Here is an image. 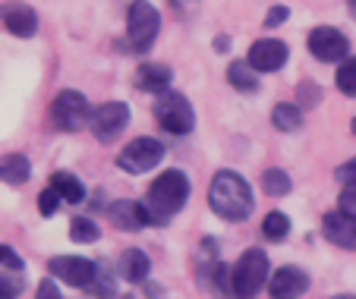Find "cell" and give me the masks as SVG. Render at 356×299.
I'll return each mask as SVG.
<instances>
[{
    "label": "cell",
    "mask_w": 356,
    "mask_h": 299,
    "mask_svg": "<svg viewBox=\"0 0 356 299\" xmlns=\"http://www.w3.org/2000/svg\"><path fill=\"white\" fill-rule=\"evenodd\" d=\"M209 208L218 218L230 220V224H240L252 214L256 199H252V189L249 183L234 170H218L209 183Z\"/></svg>",
    "instance_id": "6da1fadb"
},
{
    "label": "cell",
    "mask_w": 356,
    "mask_h": 299,
    "mask_svg": "<svg viewBox=\"0 0 356 299\" xmlns=\"http://www.w3.org/2000/svg\"><path fill=\"white\" fill-rule=\"evenodd\" d=\"M189 199V177L183 170H164L161 177L148 186L145 199H142V205H145L148 211V224L152 227H164L174 214L183 211V205H186Z\"/></svg>",
    "instance_id": "7a4b0ae2"
},
{
    "label": "cell",
    "mask_w": 356,
    "mask_h": 299,
    "mask_svg": "<svg viewBox=\"0 0 356 299\" xmlns=\"http://www.w3.org/2000/svg\"><path fill=\"white\" fill-rule=\"evenodd\" d=\"M271 280L268 255L262 249H246L230 268V296L234 299H256Z\"/></svg>",
    "instance_id": "3957f363"
},
{
    "label": "cell",
    "mask_w": 356,
    "mask_h": 299,
    "mask_svg": "<svg viewBox=\"0 0 356 299\" xmlns=\"http://www.w3.org/2000/svg\"><path fill=\"white\" fill-rule=\"evenodd\" d=\"M95 111L88 107V98L76 88H63L60 95L54 98L51 104V120H54V127L63 129V133H79L92 123Z\"/></svg>",
    "instance_id": "277c9868"
},
{
    "label": "cell",
    "mask_w": 356,
    "mask_h": 299,
    "mask_svg": "<svg viewBox=\"0 0 356 299\" xmlns=\"http://www.w3.org/2000/svg\"><path fill=\"white\" fill-rule=\"evenodd\" d=\"M158 32H161V16L148 0H133L127 10V38L133 45V51L145 54L155 45Z\"/></svg>",
    "instance_id": "5b68a950"
},
{
    "label": "cell",
    "mask_w": 356,
    "mask_h": 299,
    "mask_svg": "<svg viewBox=\"0 0 356 299\" xmlns=\"http://www.w3.org/2000/svg\"><path fill=\"white\" fill-rule=\"evenodd\" d=\"M155 117L168 133L174 136H186L195 127V111L180 92H161L155 101Z\"/></svg>",
    "instance_id": "8992f818"
},
{
    "label": "cell",
    "mask_w": 356,
    "mask_h": 299,
    "mask_svg": "<svg viewBox=\"0 0 356 299\" xmlns=\"http://www.w3.org/2000/svg\"><path fill=\"white\" fill-rule=\"evenodd\" d=\"M161 161H164V145L158 139H148V136L133 139L117 154V167L127 173H148V170H155Z\"/></svg>",
    "instance_id": "52a82bcc"
},
{
    "label": "cell",
    "mask_w": 356,
    "mask_h": 299,
    "mask_svg": "<svg viewBox=\"0 0 356 299\" xmlns=\"http://www.w3.org/2000/svg\"><path fill=\"white\" fill-rule=\"evenodd\" d=\"M306 45H309L312 57L322 60V63H343V60L350 57L347 35L331 29V26H316L309 32V38H306Z\"/></svg>",
    "instance_id": "ba28073f"
},
{
    "label": "cell",
    "mask_w": 356,
    "mask_h": 299,
    "mask_svg": "<svg viewBox=\"0 0 356 299\" xmlns=\"http://www.w3.org/2000/svg\"><path fill=\"white\" fill-rule=\"evenodd\" d=\"M47 271H51V277L63 280V284L88 290L95 274H98V261H88L82 255H57V259L47 261Z\"/></svg>",
    "instance_id": "9c48e42d"
},
{
    "label": "cell",
    "mask_w": 356,
    "mask_h": 299,
    "mask_svg": "<svg viewBox=\"0 0 356 299\" xmlns=\"http://www.w3.org/2000/svg\"><path fill=\"white\" fill-rule=\"evenodd\" d=\"M127 127H129V107L123 104V101L101 104L92 117V133L98 142H114Z\"/></svg>",
    "instance_id": "30bf717a"
},
{
    "label": "cell",
    "mask_w": 356,
    "mask_h": 299,
    "mask_svg": "<svg viewBox=\"0 0 356 299\" xmlns=\"http://www.w3.org/2000/svg\"><path fill=\"white\" fill-rule=\"evenodd\" d=\"M26 290V265L13 246L0 249V299H19Z\"/></svg>",
    "instance_id": "8fae6325"
},
{
    "label": "cell",
    "mask_w": 356,
    "mask_h": 299,
    "mask_svg": "<svg viewBox=\"0 0 356 299\" xmlns=\"http://www.w3.org/2000/svg\"><path fill=\"white\" fill-rule=\"evenodd\" d=\"M290 51L284 41L277 38H262L256 41V45L249 47V67L256 70V73H277V70H284V63H287Z\"/></svg>",
    "instance_id": "7c38bea8"
},
{
    "label": "cell",
    "mask_w": 356,
    "mask_h": 299,
    "mask_svg": "<svg viewBox=\"0 0 356 299\" xmlns=\"http://www.w3.org/2000/svg\"><path fill=\"white\" fill-rule=\"evenodd\" d=\"M309 290V274L296 265H284L271 274L268 280V296L271 299H300Z\"/></svg>",
    "instance_id": "4fadbf2b"
},
{
    "label": "cell",
    "mask_w": 356,
    "mask_h": 299,
    "mask_svg": "<svg viewBox=\"0 0 356 299\" xmlns=\"http://www.w3.org/2000/svg\"><path fill=\"white\" fill-rule=\"evenodd\" d=\"M322 233L331 246L356 252V218H347L343 211H331L322 218Z\"/></svg>",
    "instance_id": "5bb4252c"
},
{
    "label": "cell",
    "mask_w": 356,
    "mask_h": 299,
    "mask_svg": "<svg viewBox=\"0 0 356 299\" xmlns=\"http://www.w3.org/2000/svg\"><path fill=\"white\" fill-rule=\"evenodd\" d=\"M108 218L114 220V227H120V230L127 233H136V230H145L148 224V211L142 202H133V199H117L114 205L108 208Z\"/></svg>",
    "instance_id": "9a60e30c"
},
{
    "label": "cell",
    "mask_w": 356,
    "mask_h": 299,
    "mask_svg": "<svg viewBox=\"0 0 356 299\" xmlns=\"http://www.w3.org/2000/svg\"><path fill=\"white\" fill-rule=\"evenodd\" d=\"M3 26L16 38H32L38 32V13L32 7H26V3H13V7L3 10Z\"/></svg>",
    "instance_id": "2e32d148"
},
{
    "label": "cell",
    "mask_w": 356,
    "mask_h": 299,
    "mask_svg": "<svg viewBox=\"0 0 356 299\" xmlns=\"http://www.w3.org/2000/svg\"><path fill=\"white\" fill-rule=\"evenodd\" d=\"M170 79H174L170 67H164V63H142L139 73H136V88L152 92V95H161V92H168Z\"/></svg>",
    "instance_id": "e0dca14e"
},
{
    "label": "cell",
    "mask_w": 356,
    "mask_h": 299,
    "mask_svg": "<svg viewBox=\"0 0 356 299\" xmlns=\"http://www.w3.org/2000/svg\"><path fill=\"white\" fill-rule=\"evenodd\" d=\"M148 271H152V261L142 249H127L120 259V277L127 284H145L148 280Z\"/></svg>",
    "instance_id": "ac0fdd59"
},
{
    "label": "cell",
    "mask_w": 356,
    "mask_h": 299,
    "mask_svg": "<svg viewBox=\"0 0 356 299\" xmlns=\"http://www.w3.org/2000/svg\"><path fill=\"white\" fill-rule=\"evenodd\" d=\"M227 82L243 95L259 92V76H256V70L249 67V60H236V63H230L227 67Z\"/></svg>",
    "instance_id": "d6986e66"
},
{
    "label": "cell",
    "mask_w": 356,
    "mask_h": 299,
    "mask_svg": "<svg viewBox=\"0 0 356 299\" xmlns=\"http://www.w3.org/2000/svg\"><path fill=\"white\" fill-rule=\"evenodd\" d=\"M51 186L60 193V199L67 202V205H79V202L86 199V186L79 183V177H73V173H67V170H57L54 177H51Z\"/></svg>",
    "instance_id": "ffe728a7"
},
{
    "label": "cell",
    "mask_w": 356,
    "mask_h": 299,
    "mask_svg": "<svg viewBox=\"0 0 356 299\" xmlns=\"http://www.w3.org/2000/svg\"><path fill=\"white\" fill-rule=\"evenodd\" d=\"M7 186H22L29 177H32V164H29L26 154H7L3 158V170H0Z\"/></svg>",
    "instance_id": "44dd1931"
},
{
    "label": "cell",
    "mask_w": 356,
    "mask_h": 299,
    "mask_svg": "<svg viewBox=\"0 0 356 299\" xmlns=\"http://www.w3.org/2000/svg\"><path fill=\"white\" fill-rule=\"evenodd\" d=\"M86 293L95 299H114L117 296V277H114L108 261H98V274H95L92 286H88Z\"/></svg>",
    "instance_id": "7402d4cb"
},
{
    "label": "cell",
    "mask_w": 356,
    "mask_h": 299,
    "mask_svg": "<svg viewBox=\"0 0 356 299\" xmlns=\"http://www.w3.org/2000/svg\"><path fill=\"white\" fill-rule=\"evenodd\" d=\"M271 123H275L281 133H296V129L302 127V111L300 104H277L275 111H271Z\"/></svg>",
    "instance_id": "603a6c76"
},
{
    "label": "cell",
    "mask_w": 356,
    "mask_h": 299,
    "mask_svg": "<svg viewBox=\"0 0 356 299\" xmlns=\"http://www.w3.org/2000/svg\"><path fill=\"white\" fill-rule=\"evenodd\" d=\"M262 236L268 239V243H284V239L290 236V218H287L284 211L265 214V220H262Z\"/></svg>",
    "instance_id": "cb8c5ba5"
},
{
    "label": "cell",
    "mask_w": 356,
    "mask_h": 299,
    "mask_svg": "<svg viewBox=\"0 0 356 299\" xmlns=\"http://www.w3.org/2000/svg\"><path fill=\"white\" fill-rule=\"evenodd\" d=\"M70 239H73V243H79V246L98 243V239H101V227L95 224L92 218H73V220H70Z\"/></svg>",
    "instance_id": "d4e9b609"
},
{
    "label": "cell",
    "mask_w": 356,
    "mask_h": 299,
    "mask_svg": "<svg viewBox=\"0 0 356 299\" xmlns=\"http://www.w3.org/2000/svg\"><path fill=\"white\" fill-rule=\"evenodd\" d=\"M262 186L268 195H275V199H281V195H287L290 189H293V179H290L287 170H281V167H271V170L262 173Z\"/></svg>",
    "instance_id": "484cf974"
},
{
    "label": "cell",
    "mask_w": 356,
    "mask_h": 299,
    "mask_svg": "<svg viewBox=\"0 0 356 299\" xmlns=\"http://www.w3.org/2000/svg\"><path fill=\"white\" fill-rule=\"evenodd\" d=\"M337 88H341L347 98H356V57H347L337 67V76H334Z\"/></svg>",
    "instance_id": "4316f807"
},
{
    "label": "cell",
    "mask_w": 356,
    "mask_h": 299,
    "mask_svg": "<svg viewBox=\"0 0 356 299\" xmlns=\"http://www.w3.org/2000/svg\"><path fill=\"white\" fill-rule=\"evenodd\" d=\"M60 205H67V202L60 199V193H57L54 186H47L44 193L38 195V211L44 214V218H54V214H57V208H60Z\"/></svg>",
    "instance_id": "83f0119b"
},
{
    "label": "cell",
    "mask_w": 356,
    "mask_h": 299,
    "mask_svg": "<svg viewBox=\"0 0 356 299\" xmlns=\"http://www.w3.org/2000/svg\"><path fill=\"white\" fill-rule=\"evenodd\" d=\"M337 211H343L347 218H356V183L353 186H343L341 199H337Z\"/></svg>",
    "instance_id": "f1b7e54d"
},
{
    "label": "cell",
    "mask_w": 356,
    "mask_h": 299,
    "mask_svg": "<svg viewBox=\"0 0 356 299\" xmlns=\"http://www.w3.org/2000/svg\"><path fill=\"white\" fill-rule=\"evenodd\" d=\"M300 101H302V107H316L318 101H322V88L318 86H300Z\"/></svg>",
    "instance_id": "f546056e"
},
{
    "label": "cell",
    "mask_w": 356,
    "mask_h": 299,
    "mask_svg": "<svg viewBox=\"0 0 356 299\" xmlns=\"http://www.w3.org/2000/svg\"><path fill=\"white\" fill-rule=\"evenodd\" d=\"M337 179H341L343 186H353V183H356V158H350L347 164L337 167Z\"/></svg>",
    "instance_id": "4dcf8cb0"
},
{
    "label": "cell",
    "mask_w": 356,
    "mask_h": 299,
    "mask_svg": "<svg viewBox=\"0 0 356 299\" xmlns=\"http://www.w3.org/2000/svg\"><path fill=\"white\" fill-rule=\"evenodd\" d=\"M287 19H290V10H287V7H271L268 16H265V26H268V29H277L281 22H287Z\"/></svg>",
    "instance_id": "1f68e13d"
},
{
    "label": "cell",
    "mask_w": 356,
    "mask_h": 299,
    "mask_svg": "<svg viewBox=\"0 0 356 299\" xmlns=\"http://www.w3.org/2000/svg\"><path fill=\"white\" fill-rule=\"evenodd\" d=\"M38 299H60V290H57L54 277H44L38 286Z\"/></svg>",
    "instance_id": "d6a6232c"
},
{
    "label": "cell",
    "mask_w": 356,
    "mask_h": 299,
    "mask_svg": "<svg viewBox=\"0 0 356 299\" xmlns=\"http://www.w3.org/2000/svg\"><path fill=\"white\" fill-rule=\"evenodd\" d=\"M177 10H189V7H195V0H170Z\"/></svg>",
    "instance_id": "836d02e7"
},
{
    "label": "cell",
    "mask_w": 356,
    "mask_h": 299,
    "mask_svg": "<svg viewBox=\"0 0 356 299\" xmlns=\"http://www.w3.org/2000/svg\"><path fill=\"white\" fill-rule=\"evenodd\" d=\"M334 299H356L353 293H341V296H334Z\"/></svg>",
    "instance_id": "e575fe53"
},
{
    "label": "cell",
    "mask_w": 356,
    "mask_h": 299,
    "mask_svg": "<svg viewBox=\"0 0 356 299\" xmlns=\"http://www.w3.org/2000/svg\"><path fill=\"white\" fill-rule=\"evenodd\" d=\"M350 127H353V136H356V117H353V123H350Z\"/></svg>",
    "instance_id": "d590c367"
},
{
    "label": "cell",
    "mask_w": 356,
    "mask_h": 299,
    "mask_svg": "<svg viewBox=\"0 0 356 299\" xmlns=\"http://www.w3.org/2000/svg\"><path fill=\"white\" fill-rule=\"evenodd\" d=\"M347 3H350V7H353V10H356V0H347Z\"/></svg>",
    "instance_id": "8d00e7d4"
}]
</instances>
